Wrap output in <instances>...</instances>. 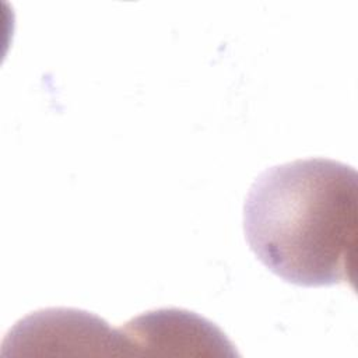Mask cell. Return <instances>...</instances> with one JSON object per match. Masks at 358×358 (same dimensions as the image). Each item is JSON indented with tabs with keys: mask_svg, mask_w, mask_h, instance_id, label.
Returning a JSON list of instances; mask_svg holds the SVG:
<instances>
[{
	"mask_svg": "<svg viewBox=\"0 0 358 358\" xmlns=\"http://www.w3.org/2000/svg\"><path fill=\"white\" fill-rule=\"evenodd\" d=\"M119 330L129 344L130 355H236L234 344L214 323L185 309L150 310Z\"/></svg>",
	"mask_w": 358,
	"mask_h": 358,
	"instance_id": "cell-3",
	"label": "cell"
},
{
	"mask_svg": "<svg viewBox=\"0 0 358 358\" xmlns=\"http://www.w3.org/2000/svg\"><path fill=\"white\" fill-rule=\"evenodd\" d=\"M243 232L256 257L284 281L354 288L355 169L329 158H308L263 171L245 199Z\"/></svg>",
	"mask_w": 358,
	"mask_h": 358,
	"instance_id": "cell-1",
	"label": "cell"
},
{
	"mask_svg": "<svg viewBox=\"0 0 358 358\" xmlns=\"http://www.w3.org/2000/svg\"><path fill=\"white\" fill-rule=\"evenodd\" d=\"M3 347H25L34 354L130 355L122 331L80 309L49 308L21 319Z\"/></svg>",
	"mask_w": 358,
	"mask_h": 358,
	"instance_id": "cell-2",
	"label": "cell"
}]
</instances>
